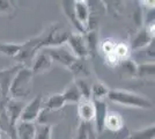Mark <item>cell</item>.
I'll list each match as a JSON object with an SVG mask.
<instances>
[{
  "instance_id": "cell-1",
  "label": "cell",
  "mask_w": 155,
  "mask_h": 139,
  "mask_svg": "<svg viewBox=\"0 0 155 139\" xmlns=\"http://www.w3.org/2000/svg\"><path fill=\"white\" fill-rule=\"evenodd\" d=\"M108 99L119 106L138 108V109H153V102L138 93L124 89H110Z\"/></svg>"
},
{
  "instance_id": "cell-2",
  "label": "cell",
  "mask_w": 155,
  "mask_h": 139,
  "mask_svg": "<svg viewBox=\"0 0 155 139\" xmlns=\"http://www.w3.org/2000/svg\"><path fill=\"white\" fill-rule=\"evenodd\" d=\"M32 74L28 66H21L14 75L9 87V99L22 100L28 98L32 92Z\"/></svg>"
},
{
  "instance_id": "cell-3",
  "label": "cell",
  "mask_w": 155,
  "mask_h": 139,
  "mask_svg": "<svg viewBox=\"0 0 155 139\" xmlns=\"http://www.w3.org/2000/svg\"><path fill=\"white\" fill-rule=\"evenodd\" d=\"M42 50H44L50 56L52 61H57V63L61 64L66 68H70L78 60V58L72 53L70 48L66 44L51 46V48H45V49H42Z\"/></svg>"
},
{
  "instance_id": "cell-4",
  "label": "cell",
  "mask_w": 155,
  "mask_h": 139,
  "mask_svg": "<svg viewBox=\"0 0 155 139\" xmlns=\"http://www.w3.org/2000/svg\"><path fill=\"white\" fill-rule=\"evenodd\" d=\"M43 110V101L42 96L37 95L32 100H30L28 103L25 104L22 113L20 116L19 122L23 123H35L37 119H39L41 113Z\"/></svg>"
},
{
  "instance_id": "cell-5",
  "label": "cell",
  "mask_w": 155,
  "mask_h": 139,
  "mask_svg": "<svg viewBox=\"0 0 155 139\" xmlns=\"http://www.w3.org/2000/svg\"><path fill=\"white\" fill-rule=\"evenodd\" d=\"M65 44L70 48L72 53L78 59H86L89 56L87 42L84 38V35H82V34L70 33Z\"/></svg>"
},
{
  "instance_id": "cell-6",
  "label": "cell",
  "mask_w": 155,
  "mask_h": 139,
  "mask_svg": "<svg viewBox=\"0 0 155 139\" xmlns=\"http://www.w3.org/2000/svg\"><path fill=\"white\" fill-rule=\"evenodd\" d=\"M73 13L78 23L81 26L84 33H87L89 29V19H91V6L88 1L84 0L73 1Z\"/></svg>"
},
{
  "instance_id": "cell-7",
  "label": "cell",
  "mask_w": 155,
  "mask_h": 139,
  "mask_svg": "<svg viewBox=\"0 0 155 139\" xmlns=\"http://www.w3.org/2000/svg\"><path fill=\"white\" fill-rule=\"evenodd\" d=\"M21 66L22 65L18 64L9 68L0 70V100L6 101L9 99V87L12 84V80Z\"/></svg>"
},
{
  "instance_id": "cell-8",
  "label": "cell",
  "mask_w": 155,
  "mask_h": 139,
  "mask_svg": "<svg viewBox=\"0 0 155 139\" xmlns=\"http://www.w3.org/2000/svg\"><path fill=\"white\" fill-rule=\"evenodd\" d=\"M25 104L26 103H23V101L14 99H8L5 102V110H6L7 117L9 119L11 127L14 131H16V124L19 123L20 116H21Z\"/></svg>"
},
{
  "instance_id": "cell-9",
  "label": "cell",
  "mask_w": 155,
  "mask_h": 139,
  "mask_svg": "<svg viewBox=\"0 0 155 139\" xmlns=\"http://www.w3.org/2000/svg\"><path fill=\"white\" fill-rule=\"evenodd\" d=\"M52 59L50 56L44 51V50H39L38 52L35 55V57L31 60V66L29 67L31 70L34 75L36 74H43L48 72L52 66Z\"/></svg>"
},
{
  "instance_id": "cell-10",
  "label": "cell",
  "mask_w": 155,
  "mask_h": 139,
  "mask_svg": "<svg viewBox=\"0 0 155 139\" xmlns=\"http://www.w3.org/2000/svg\"><path fill=\"white\" fill-rule=\"evenodd\" d=\"M153 41H154V36H152L149 34L146 26H142L133 36V38L131 41L130 49H131V51H138V50L146 49Z\"/></svg>"
},
{
  "instance_id": "cell-11",
  "label": "cell",
  "mask_w": 155,
  "mask_h": 139,
  "mask_svg": "<svg viewBox=\"0 0 155 139\" xmlns=\"http://www.w3.org/2000/svg\"><path fill=\"white\" fill-rule=\"evenodd\" d=\"M93 102H94V107H95L94 126H95L97 134H100L104 131V122H105V117H107V114H108V108H107L108 106L104 102V100L93 101Z\"/></svg>"
},
{
  "instance_id": "cell-12",
  "label": "cell",
  "mask_w": 155,
  "mask_h": 139,
  "mask_svg": "<svg viewBox=\"0 0 155 139\" xmlns=\"http://www.w3.org/2000/svg\"><path fill=\"white\" fill-rule=\"evenodd\" d=\"M94 115H95V107L93 100H80L78 103V116L80 118V122L91 123L94 121Z\"/></svg>"
},
{
  "instance_id": "cell-13",
  "label": "cell",
  "mask_w": 155,
  "mask_h": 139,
  "mask_svg": "<svg viewBox=\"0 0 155 139\" xmlns=\"http://www.w3.org/2000/svg\"><path fill=\"white\" fill-rule=\"evenodd\" d=\"M105 129L114 133L120 132L124 130V119L122 115L117 111H108L104 122V130Z\"/></svg>"
},
{
  "instance_id": "cell-14",
  "label": "cell",
  "mask_w": 155,
  "mask_h": 139,
  "mask_svg": "<svg viewBox=\"0 0 155 139\" xmlns=\"http://www.w3.org/2000/svg\"><path fill=\"white\" fill-rule=\"evenodd\" d=\"M66 104L64 98L61 95V93L58 94H52L50 95L46 102L43 106V111L44 113H53V111H58L60 109H63L64 106Z\"/></svg>"
},
{
  "instance_id": "cell-15",
  "label": "cell",
  "mask_w": 155,
  "mask_h": 139,
  "mask_svg": "<svg viewBox=\"0 0 155 139\" xmlns=\"http://www.w3.org/2000/svg\"><path fill=\"white\" fill-rule=\"evenodd\" d=\"M97 136L98 134L95 130L93 122L91 123L80 122V125L78 127L74 139H97Z\"/></svg>"
},
{
  "instance_id": "cell-16",
  "label": "cell",
  "mask_w": 155,
  "mask_h": 139,
  "mask_svg": "<svg viewBox=\"0 0 155 139\" xmlns=\"http://www.w3.org/2000/svg\"><path fill=\"white\" fill-rule=\"evenodd\" d=\"M110 88L102 81H95L91 86V99L93 101H100L108 98Z\"/></svg>"
},
{
  "instance_id": "cell-17",
  "label": "cell",
  "mask_w": 155,
  "mask_h": 139,
  "mask_svg": "<svg viewBox=\"0 0 155 139\" xmlns=\"http://www.w3.org/2000/svg\"><path fill=\"white\" fill-rule=\"evenodd\" d=\"M155 64L154 61H146L137 65L136 78L138 79H154L155 73Z\"/></svg>"
},
{
  "instance_id": "cell-18",
  "label": "cell",
  "mask_w": 155,
  "mask_h": 139,
  "mask_svg": "<svg viewBox=\"0 0 155 139\" xmlns=\"http://www.w3.org/2000/svg\"><path fill=\"white\" fill-rule=\"evenodd\" d=\"M155 138V126L154 124L142 127V129H138V130H133L131 132L127 133L126 139H154Z\"/></svg>"
},
{
  "instance_id": "cell-19",
  "label": "cell",
  "mask_w": 155,
  "mask_h": 139,
  "mask_svg": "<svg viewBox=\"0 0 155 139\" xmlns=\"http://www.w3.org/2000/svg\"><path fill=\"white\" fill-rule=\"evenodd\" d=\"M21 49H22V43H11V42L0 43V53L9 58H16Z\"/></svg>"
},
{
  "instance_id": "cell-20",
  "label": "cell",
  "mask_w": 155,
  "mask_h": 139,
  "mask_svg": "<svg viewBox=\"0 0 155 139\" xmlns=\"http://www.w3.org/2000/svg\"><path fill=\"white\" fill-rule=\"evenodd\" d=\"M61 9H63V12H64L65 15H66V18L70 20V22L75 27L77 33L84 35V34H86L84 30L81 28V26L78 23L77 19H75V16H74V13H73V1H63V2H61Z\"/></svg>"
},
{
  "instance_id": "cell-21",
  "label": "cell",
  "mask_w": 155,
  "mask_h": 139,
  "mask_svg": "<svg viewBox=\"0 0 155 139\" xmlns=\"http://www.w3.org/2000/svg\"><path fill=\"white\" fill-rule=\"evenodd\" d=\"M86 59H78L68 70L73 73V75L77 79H86L89 75V70L86 65Z\"/></svg>"
},
{
  "instance_id": "cell-22",
  "label": "cell",
  "mask_w": 155,
  "mask_h": 139,
  "mask_svg": "<svg viewBox=\"0 0 155 139\" xmlns=\"http://www.w3.org/2000/svg\"><path fill=\"white\" fill-rule=\"evenodd\" d=\"M61 95H63L66 103H79V101L82 99L81 94H80V92H79V89H78V87L75 86L74 82L67 87L64 92L61 93Z\"/></svg>"
},
{
  "instance_id": "cell-23",
  "label": "cell",
  "mask_w": 155,
  "mask_h": 139,
  "mask_svg": "<svg viewBox=\"0 0 155 139\" xmlns=\"http://www.w3.org/2000/svg\"><path fill=\"white\" fill-rule=\"evenodd\" d=\"M52 138V126L46 123L35 124L34 139H51Z\"/></svg>"
},
{
  "instance_id": "cell-24",
  "label": "cell",
  "mask_w": 155,
  "mask_h": 139,
  "mask_svg": "<svg viewBox=\"0 0 155 139\" xmlns=\"http://www.w3.org/2000/svg\"><path fill=\"white\" fill-rule=\"evenodd\" d=\"M114 53L116 55V57L118 58L119 61H123V60L129 59L130 55H131V49H130V45L125 44V43H123V42L116 43V44H115V50H114Z\"/></svg>"
},
{
  "instance_id": "cell-25",
  "label": "cell",
  "mask_w": 155,
  "mask_h": 139,
  "mask_svg": "<svg viewBox=\"0 0 155 139\" xmlns=\"http://www.w3.org/2000/svg\"><path fill=\"white\" fill-rule=\"evenodd\" d=\"M118 66L120 67V71L123 73H125V75L127 77H134L136 78V72H137V64L133 60L129 59L123 60L119 63Z\"/></svg>"
},
{
  "instance_id": "cell-26",
  "label": "cell",
  "mask_w": 155,
  "mask_h": 139,
  "mask_svg": "<svg viewBox=\"0 0 155 139\" xmlns=\"http://www.w3.org/2000/svg\"><path fill=\"white\" fill-rule=\"evenodd\" d=\"M74 84L78 87L79 92L81 94L82 99L91 100V85L86 81V79H77L74 80Z\"/></svg>"
},
{
  "instance_id": "cell-27",
  "label": "cell",
  "mask_w": 155,
  "mask_h": 139,
  "mask_svg": "<svg viewBox=\"0 0 155 139\" xmlns=\"http://www.w3.org/2000/svg\"><path fill=\"white\" fill-rule=\"evenodd\" d=\"M115 44L116 42H112L111 40H104L101 45H100V50L102 51V53L104 55V57L109 56L111 53H114V50H115Z\"/></svg>"
},
{
  "instance_id": "cell-28",
  "label": "cell",
  "mask_w": 155,
  "mask_h": 139,
  "mask_svg": "<svg viewBox=\"0 0 155 139\" xmlns=\"http://www.w3.org/2000/svg\"><path fill=\"white\" fill-rule=\"evenodd\" d=\"M13 1H8V0H0V14H13L15 11Z\"/></svg>"
},
{
  "instance_id": "cell-29",
  "label": "cell",
  "mask_w": 155,
  "mask_h": 139,
  "mask_svg": "<svg viewBox=\"0 0 155 139\" xmlns=\"http://www.w3.org/2000/svg\"><path fill=\"white\" fill-rule=\"evenodd\" d=\"M142 6L146 7V8H148L149 11H152V9H154V0H149V1H147V0H145V1H141Z\"/></svg>"
}]
</instances>
